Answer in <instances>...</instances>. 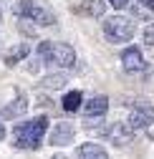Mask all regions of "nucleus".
<instances>
[{"label":"nucleus","instance_id":"10","mask_svg":"<svg viewBox=\"0 0 154 159\" xmlns=\"http://www.w3.org/2000/svg\"><path fill=\"white\" fill-rule=\"evenodd\" d=\"M106 111H109V96H104V93L91 96L84 104V114L86 116H106Z\"/></svg>","mask_w":154,"mask_h":159},{"label":"nucleus","instance_id":"18","mask_svg":"<svg viewBox=\"0 0 154 159\" xmlns=\"http://www.w3.org/2000/svg\"><path fill=\"white\" fill-rule=\"evenodd\" d=\"M106 3H109V5L114 8V10H124V8H126V5L131 3V0H106Z\"/></svg>","mask_w":154,"mask_h":159},{"label":"nucleus","instance_id":"16","mask_svg":"<svg viewBox=\"0 0 154 159\" xmlns=\"http://www.w3.org/2000/svg\"><path fill=\"white\" fill-rule=\"evenodd\" d=\"M53 46L56 43H51V41H41L38 43V51H35V56L48 66H53Z\"/></svg>","mask_w":154,"mask_h":159},{"label":"nucleus","instance_id":"21","mask_svg":"<svg viewBox=\"0 0 154 159\" xmlns=\"http://www.w3.org/2000/svg\"><path fill=\"white\" fill-rule=\"evenodd\" d=\"M0 18H3V10H0Z\"/></svg>","mask_w":154,"mask_h":159},{"label":"nucleus","instance_id":"17","mask_svg":"<svg viewBox=\"0 0 154 159\" xmlns=\"http://www.w3.org/2000/svg\"><path fill=\"white\" fill-rule=\"evenodd\" d=\"M144 43L147 46H154V23L144 28Z\"/></svg>","mask_w":154,"mask_h":159},{"label":"nucleus","instance_id":"1","mask_svg":"<svg viewBox=\"0 0 154 159\" xmlns=\"http://www.w3.org/2000/svg\"><path fill=\"white\" fill-rule=\"evenodd\" d=\"M48 116H33V119H25V121L15 124L13 126V147L18 149H38L43 144V136L48 134Z\"/></svg>","mask_w":154,"mask_h":159},{"label":"nucleus","instance_id":"11","mask_svg":"<svg viewBox=\"0 0 154 159\" xmlns=\"http://www.w3.org/2000/svg\"><path fill=\"white\" fill-rule=\"evenodd\" d=\"M28 56H30V46L28 43H18V46H13V48L5 51L3 61H5V66H18L20 61H25Z\"/></svg>","mask_w":154,"mask_h":159},{"label":"nucleus","instance_id":"12","mask_svg":"<svg viewBox=\"0 0 154 159\" xmlns=\"http://www.w3.org/2000/svg\"><path fill=\"white\" fill-rule=\"evenodd\" d=\"M68 73H66V68H61V71H56V73H48V76H43V89H48V91H58V89H63L66 84H68Z\"/></svg>","mask_w":154,"mask_h":159},{"label":"nucleus","instance_id":"6","mask_svg":"<svg viewBox=\"0 0 154 159\" xmlns=\"http://www.w3.org/2000/svg\"><path fill=\"white\" fill-rule=\"evenodd\" d=\"M104 136H106V142H111L114 147H126L134 139V129L129 126V121L126 124L116 121V124H111V126L104 129Z\"/></svg>","mask_w":154,"mask_h":159},{"label":"nucleus","instance_id":"15","mask_svg":"<svg viewBox=\"0 0 154 159\" xmlns=\"http://www.w3.org/2000/svg\"><path fill=\"white\" fill-rule=\"evenodd\" d=\"M81 13L88 18H101L106 13V0H86L81 5Z\"/></svg>","mask_w":154,"mask_h":159},{"label":"nucleus","instance_id":"2","mask_svg":"<svg viewBox=\"0 0 154 159\" xmlns=\"http://www.w3.org/2000/svg\"><path fill=\"white\" fill-rule=\"evenodd\" d=\"M104 30V38L114 46H121V43H129L134 35H137V20L129 15H111L104 20L101 25Z\"/></svg>","mask_w":154,"mask_h":159},{"label":"nucleus","instance_id":"5","mask_svg":"<svg viewBox=\"0 0 154 159\" xmlns=\"http://www.w3.org/2000/svg\"><path fill=\"white\" fill-rule=\"evenodd\" d=\"M25 111H28V96L18 89L15 91V98H13L8 106L0 109V119H3V121H15V119L25 116Z\"/></svg>","mask_w":154,"mask_h":159},{"label":"nucleus","instance_id":"8","mask_svg":"<svg viewBox=\"0 0 154 159\" xmlns=\"http://www.w3.org/2000/svg\"><path fill=\"white\" fill-rule=\"evenodd\" d=\"M121 66H124V71H129V73L144 71V68H147V61H144L142 48H139V46H126L124 53H121Z\"/></svg>","mask_w":154,"mask_h":159},{"label":"nucleus","instance_id":"7","mask_svg":"<svg viewBox=\"0 0 154 159\" xmlns=\"http://www.w3.org/2000/svg\"><path fill=\"white\" fill-rule=\"evenodd\" d=\"M73 136H76L73 124L58 121V124H53V129L48 134V144L51 147H68V144H73Z\"/></svg>","mask_w":154,"mask_h":159},{"label":"nucleus","instance_id":"19","mask_svg":"<svg viewBox=\"0 0 154 159\" xmlns=\"http://www.w3.org/2000/svg\"><path fill=\"white\" fill-rule=\"evenodd\" d=\"M139 3H142V5H144V8H149V10H152V13H154V0H139Z\"/></svg>","mask_w":154,"mask_h":159},{"label":"nucleus","instance_id":"14","mask_svg":"<svg viewBox=\"0 0 154 159\" xmlns=\"http://www.w3.org/2000/svg\"><path fill=\"white\" fill-rule=\"evenodd\" d=\"M76 154L79 157H86V159H104L106 157V147H101V144H96V142H86V144H81L79 149H76Z\"/></svg>","mask_w":154,"mask_h":159},{"label":"nucleus","instance_id":"9","mask_svg":"<svg viewBox=\"0 0 154 159\" xmlns=\"http://www.w3.org/2000/svg\"><path fill=\"white\" fill-rule=\"evenodd\" d=\"M73 63H76V51H73V46H68V43H56L53 46V66L56 68H73Z\"/></svg>","mask_w":154,"mask_h":159},{"label":"nucleus","instance_id":"4","mask_svg":"<svg viewBox=\"0 0 154 159\" xmlns=\"http://www.w3.org/2000/svg\"><path fill=\"white\" fill-rule=\"evenodd\" d=\"M154 124V106L152 104H137L129 111V126L137 129H149Z\"/></svg>","mask_w":154,"mask_h":159},{"label":"nucleus","instance_id":"20","mask_svg":"<svg viewBox=\"0 0 154 159\" xmlns=\"http://www.w3.org/2000/svg\"><path fill=\"white\" fill-rule=\"evenodd\" d=\"M5 139V126H3V119H0V142Z\"/></svg>","mask_w":154,"mask_h":159},{"label":"nucleus","instance_id":"13","mask_svg":"<svg viewBox=\"0 0 154 159\" xmlns=\"http://www.w3.org/2000/svg\"><path fill=\"white\" fill-rule=\"evenodd\" d=\"M61 106H63V111L76 114V111H79V109L84 106V93H81L79 89H73V91L63 93V101H61Z\"/></svg>","mask_w":154,"mask_h":159},{"label":"nucleus","instance_id":"3","mask_svg":"<svg viewBox=\"0 0 154 159\" xmlns=\"http://www.w3.org/2000/svg\"><path fill=\"white\" fill-rule=\"evenodd\" d=\"M13 13L18 18H28V20H33L35 25H43V28H48V25L56 23L53 13L48 8H43V5H38L35 0H18L15 8H13Z\"/></svg>","mask_w":154,"mask_h":159}]
</instances>
